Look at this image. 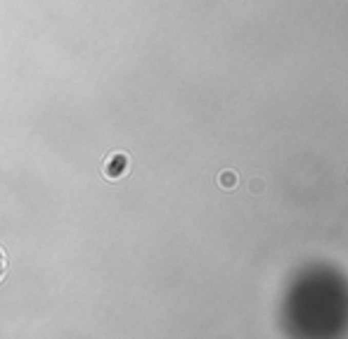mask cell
I'll return each mask as SVG.
<instances>
[{
	"label": "cell",
	"instance_id": "6da1fadb",
	"mask_svg": "<svg viewBox=\"0 0 348 339\" xmlns=\"http://www.w3.org/2000/svg\"><path fill=\"white\" fill-rule=\"evenodd\" d=\"M237 183H239V178H237V173L235 171H223L218 176V185L220 187H225V190H232Z\"/></svg>",
	"mask_w": 348,
	"mask_h": 339
},
{
	"label": "cell",
	"instance_id": "7a4b0ae2",
	"mask_svg": "<svg viewBox=\"0 0 348 339\" xmlns=\"http://www.w3.org/2000/svg\"><path fill=\"white\" fill-rule=\"evenodd\" d=\"M256 190H263V180H254L251 183V192H256Z\"/></svg>",
	"mask_w": 348,
	"mask_h": 339
}]
</instances>
